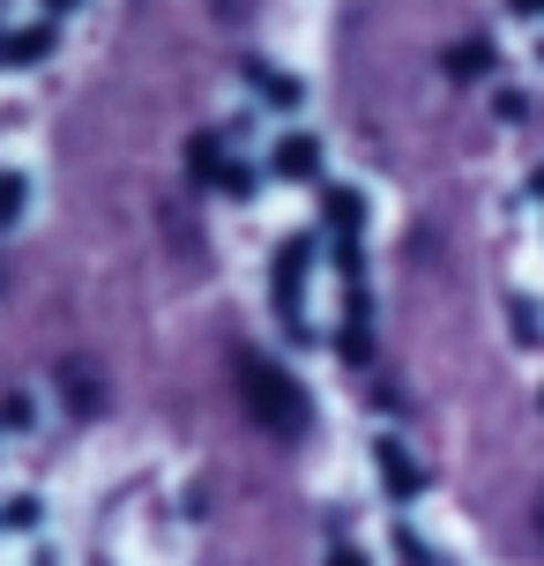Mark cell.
Returning a JSON list of instances; mask_svg holds the SVG:
<instances>
[{"label":"cell","instance_id":"6da1fadb","mask_svg":"<svg viewBox=\"0 0 544 566\" xmlns=\"http://www.w3.org/2000/svg\"><path fill=\"white\" fill-rule=\"evenodd\" d=\"M247 410H254L261 424H276V432H284V424H299V388H291L284 373H269L261 366V358H247Z\"/></svg>","mask_w":544,"mask_h":566},{"label":"cell","instance_id":"7a4b0ae2","mask_svg":"<svg viewBox=\"0 0 544 566\" xmlns=\"http://www.w3.org/2000/svg\"><path fill=\"white\" fill-rule=\"evenodd\" d=\"M276 171H284V179H314L321 171V142L314 135H284L276 142Z\"/></svg>","mask_w":544,"mask_h":566},{"label":"cell","instance_id":"3957f363","mask_svg":"<svg viewBox=\"0 0 544 566\" xmlns=\"http://www.w3.org/2000/svg\"><path fill=\"white\" fill-rule=\"evenodd\" d=\"M380 478H388V492H396V500H410V492H418V462H402L396 440H380Z\"/></svg>","mask_w":544,"mask_h":566},{"label":"cell","instance_id":"277c9868","mask_svg":"<svg viewBox=\"0 0 544 566\" xmlns=\"http://www.w3.org/2000/svg\"><path fill=\"white\" fill-rule=\"evenodd\" d=\"M53 45V30H15V38H0V60H38Z\"/></svg>","mask_w":544,"mask_h":566},{"label":"cell","instance_id":"5b68a950","mask_svg":"<svg viewBox=\"0 0 544 566\" xmlns=\"http://www.w3.org/2000/svg\"><path fill=\"white\" fill-rule=\"evenodd\" d=\"M448 67H456V75H485V67H492V45H456V53H448Z\"/></svg>","mask_w":544,"mask_h":566},{"label":"cell","instance_id":"8992f818","mask_svg":"<svg viewBox=\"0 0 544 566\" xmlns=\"http://www.w3.org/2000/svg\"><path fill=\"white\" fill-rule=\"evenodd\" d=\"M15 217H23V179L0 171V224H15Z\"/></svg>","mask_w":544,"mask_h":566},{"label":"cell","instance_id":"52a82bcc","mask_svg":"<svg viewBox=\"0 0 544 566\" xmlns=\"http://www.w3.org/2000/svg\"><path fill=\"white\" fill-rule=\"evenodd\" d=\"M396 559H402V566H432V552L410 537V530H396Z\"/></svg>","mask_w":544,"mask_h":566},{"label":"cell","instance_id":"ba28073f","mask_svg":"<svg viewBox=\"0 0 544 566\" xmlns=\"http://www.w3.org/2000/svg\"><path fill=\"white\" fill-rule=\"evenodd\" d=\"M328 217L336 224H358V195H328Z\"/></svg>","mask_w":544,"mask_h":566},{"label":"cell","instance_id":"9c48e42d","mask_svg":"<svg viewBox=\"0 0 544 566\" xmlns=\"http://www.w3.org/2000/svg\"><path fill=\"white\" fill-rule=\"evenodd\" d=\"M328 566H366V552H358V544H336V552H328Z\"/></svg>","mask_w":544,"mask_h":566},{"label":"cell","instance_id":"30bf717a","mask_svg":"<svg viewBox=\"0 0 544 566\" xmlns=\"http://www.w3.org/2000/svg\"><path fill=\"white\" fill-rule=\"evenodd\" d=\"M515 15H544V0H515Z\"/></svg>","mask_w":544,"mask_h":566},{"label":"cell","instance_id":"8fae6325","mask_svg":"<svg viewBox=\"0 0 544 566\" xmlns=\"http://www.w3.org/2000/svg\"><path fill=\"white\" fill-rule=\"evenodd\" d=\"M45 8H75V0H45Z\"/></svg>","mask_w":544,"mask_h":566}]
</instances>
